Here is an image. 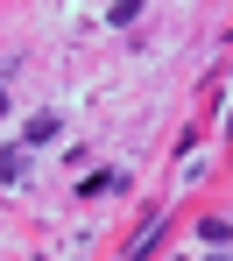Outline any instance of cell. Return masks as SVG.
Segmentation results:
<instances>
[{
    "instance_id": "1",
    "label": "cell",
    "mask_w": 233,
    "mask_h": 261,
    "mask_svg": "<svg viewBox=\"0 0 233 261\" xmlns=\"http://www.w3.org/2000/svg\"><path fill=\"white\" fill-rule=\"evenodd\" d=\"M0 113H7V92H0Z\"/></svg>"
}]
</instances>
